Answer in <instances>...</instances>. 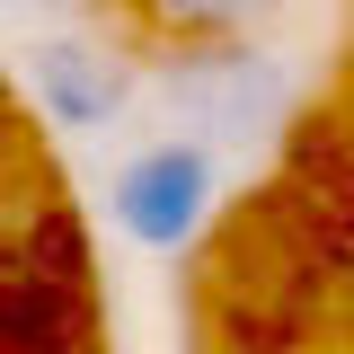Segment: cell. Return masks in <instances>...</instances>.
<instances>
[{
  "label": "cell",
  "mask_w": 354,
  "mask_h": 354,
  "mask_svg": "<svg viewBox=\"0 0 354 354\" xmlns=\"http://www.w3.org/2000/svg\"><path fill=\"white\" fill-rule=\"evenodd\" d=\"M151 106L169 133L204 142L213 160H266L310 106L301 53L274 36H230V44H169L151 53Z\"/></svg>",
  "instance_id": "1"
},
{
  "label": "cell",
  "mask_w": 354,
  "mask_h": 354,
  "mask_svg": "<svg viewBox=\"0 0 354 354\" xmlns=\"http://www.w3.org/2000/svg\"><path fill=\"white\" fill-rule=\"evenodd\" d=\"M18 71H27L36 115L53 133H80V142L124 133L142 115V97H151V62L124 36H106L97 18L88 27H44V36H27V62Z\"/></svg>",
  "instance_id": "2"
},
{
  "label": "cell",
  "mask_w": 354,
  "mask_h": 354,
  "mask_svg": "<svg viewBox=\"0 0 354 354\" xmlns=\"http://www.w3.org/2000/svg\"><path fill=\"white\" fill-rule=\"evenodd\" d=\"M221 186H230V160H213L186 133H151V142H133L106 169V221L133 248H151V257H186L213 230Z\"/></svg>",
  "instance_id": "3"
},
{
  "label": "cell",
  "mask_w": 354,
  "mask_h": 354,
  "mask_svg": "<svg viewBox=\"0 0 354 354\" xmlns=\"http://www.w3.org/2000/svg\"><path fill=\"white\" fill-rule=\"evenodd\" d=\"M124 9V27L151 53H169V44H230V36H274L283 27V9L292 0H115Z\"/></svg>",
  "instance_id": "4"
},
{
  "label": "cell",
  "mask_w": 354,
  "mask_h": 354,
  "mask_svg": "<svg viewBox=\"0 0 354 354\" xmlns=\"http://www.w3.org/2000/svg\"><path fill=\"white\" fill-rule=\"evenodd\" d=\"M97 9H106V0H0V18H18V27H88V18H97Z\"/></svg>",
  "instance_id": "5"
}]
</instances>
